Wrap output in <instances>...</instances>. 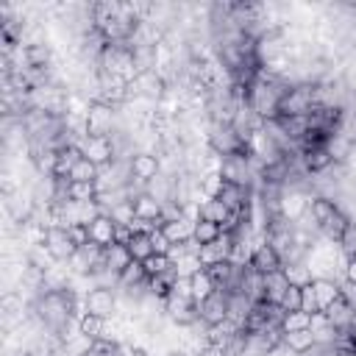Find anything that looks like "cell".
Returning a JSON list of instances; mask_svg holds the SVG:
<instances>
[{
	"instance_id": "cell-1",
	"label": "cell",
	"mask_w": 356,
	"mask_h": 356,
	"mask_svg": "<svg viewBox=\"0 0 356 356\" xmlns=\"http://www.w3.org/2000/svg\"><path fill=\"white\" fill-rule=\"evenodd\" d=\"M114 131H120V108L92 100L89 111H86V134L89 136H111Z\"/></svg>"
},
{
	"instance_id": "cell-2",
	"label": "cell",
	"mask_w": 356,
	"mask_h": 356,
	"mask_svg": "<svg viewBox=\"0 0 356 356\" xmlns=\"http://www.w3.org/2000/svg\"><path fill=\"white\" fill-rule=\"evenodd\" d=\"M312 108H314L312 83H295L284 92L278 103V117H309Z\"/></svg>"
},
{
	"instance_id": "cell-3",
	"label": "cell",
	"mask_w": 356,
	"mask_h": 356,
	"mask_svg": "<svg viewBox=\"0 0 356 356\" xmlns=\"http://www.w3.org/2000/svg\"><path fill=\"white\" fill-rule=\"evenodd\" d=\"M83 309H86V314L111 320L120 309V295L114 289H106V286H92L83 298Z\"/></svg>"
},
{
	"instance_id": "cell-4",
	"label": "cell",
	"mask_w": 356,
	"mask_h": 356,
	"mask_svg": "<svg viewBox=\"0 0 356 356\" xmlns=\"http://www.w3.org/2000/svg\"><path fill=\"white\" fill-rule=\"evenodd\" d=\"M78 147H81V156L89 159L97 167H106V164H111L117 159V150H114V139L111 136H89L86 134L78 142Z\"/></svg>"
},
{
	"instance_id": "cell-5",
	"label": "cell",
	"mask_w": 356,
	"mask_h": 356,
	"mask_svg": "<svg viewBox=\"0 0 356 356\" xmlns=\"http://www.w3.org/2000/svg\"><path fill=\"white\" fill-rule=\"evenodd\" d=\"M128 167H131V181H139V184H150L153 178L161 175V159L150 150H136L131 159H128Z\"/></svg>"
},
{
	"instance_id": "cell-6",
	"label": "cell",
	"mask_w": 356,
	"mask_h": 356,
	"mask_svg": "<svg viewBox=\"0 0 356 356\" xmlns=\"http://www.w3.org/2000/svg\"><path fill=\"white\" fill-rule=\"evenodd\" d=\"M197 320L209 328V325H217L222 320H228V292L217 289L211 292L206 300L197 303Z\"/></svg>"
},
{
	"instance_id": "cell-7",
	"label": "cell",
	"mask_w": 356,
	"mask_h": 356,
	"mask_svg": "<svg viewBox=\"0 0 356 356\" xmlns=\"http://www.w3.org/2000/svg\"><path fill=\"white\" fill-rule=\"evenodd\" d=\"M44 248L50 250V256H53L58 264L70 261V259L75 256V250H78V248L72 245L67 228H47V234H44Z\"/></svg>"
},
{
	"instance_id": "cell-8",
	"label": "cell",
	"mask_w": 356,
	"mask_h": 356,
	"mask_svg": "<svg viewBox=\"0 0 356 356\" xmlns=\"http://www.w3.org/2000/svg\"><path fill=\"white\" fill-rule=\"evenodd\" d=\"M309 200H312V195L303 189H284L281 192V217H286L289 222H298L309 211Z\"/></svg>"
},
{
	"instance_id": "cell-9",
	"label": "cell",
	"mask_w": 356,
	"mask_h": 356,
	"mask_svg": "<svg viewBox=\"0 0 356 356\" xmlns=\"http://www.w3.org/2000/svg\"><path fill=\"white\" fill-rule=\"evenodd\" d=\"M231 248H234V236L231 234H220V239H214L211 245H203L197 250V259L203 267L220 264V261H231Z\"/></svg>"
},
{
	"instance_id": "cell-10",
	"label": "cell",
	"mask_w": 356,
	"mask_h": 356,
	"mask_svg": "<svg viewBox=\"0 0 356 356\" xmlns=\"http://www.w3.org/2000/svg\"><path fill=\"white\" fill-rule=\"evenodd\" d=\"M86 228H89V242L100 245L103 250L111 248V245H117V222L108 214H97Z\"/></svg>"
},
{
	"instance_id": "cell-11",
	"label": "cell",
	"mask_w": 356,
	"mask_h": 356,
	"mask_svg": "<svg viewBox=\"0 0 356 356\" xmlns=\"http://www.w3.org/2000/svg\"><path fill=\"white\" fill-rule=\"evenodd\" d=\"M131 203H134V217H136V220L150 222V225H159V220H161V209H164L161 200H156L150 192H142V195H136Z\"/></svg>"
},
{
	"instance_id": "cell-12",
	"label": "cell",
	"mask_w": 356,
	"mask_h": 356,
	"mask_svg": "<svg viewBox=\"0 0 356 356\" xmlns=\"http://www.w3.org/2000/svg\"><path fill=\"white\" fill-rule=\"evenodd\" d=\"M250 267H253L256 273H261V275H270V273L281 270V256H278L267 242H259V245L253 248V253H250Z\"/></svg>"
},
{
	"instance_id": "cell-13",
	"label": "cell",
	"mask_w": 356,
	"mask_h": 356,
	"mask_svg": "<svg viewBox=\"0 0 356 356\" xmlns=\"http://www.w3.org/2000/svg\"><path fill=\"white\" fill-rule=\"evenodd\" d=\"M236 292L248 295L253 303H261V300H264V275L256 273L250 264H245V267H242V278H239V289H236Z\"/></svg>"
},
{
	"instance_id": "cell-14",
	"label": "cell",
	"mask_w": 356,
	"mask_h": 356,
	"mask_svg": "<svg viewBox=\"0 0 356 356\" xmlns=\"http://www.w3.org/2000/svg\"><path fill=\"white\" fill-rule=\"evenodd\" d=\"M353 314H356V306H350L342 295L325 309V317H328V323L337 328V331H345L348 325H350V320H353Z\"/></svg>"
},
{
	"instance_id": "cell-15",
	"label": "cell",
	"mask_w": 356,
	"mask_h": 356,
	"mask_svg": "<svg viewBox=\"0 0 356 356\" xmlns=\"http://www.w3.org/2000/svg\"><path fill=\"white\" fill-rule=\"evenodd\" d=\"M303 167H306L309 175H320V172H325L328 167H334V159L328 156L325 145L309 147V150H303Z\"/></svg>"
},
{
	"instance_id": "cell-16",
	"label": "cell",
	"mask_w": 356,
	"mask_h": 356,
	"mask_svg": "<svg viewBox=\"0 0 356 356\" xmlns=\"http://www.w3.org/2000/svg\"><path fill=\"white\" fill-rule=\"evenodd\" d=\"M337 211H339V206H337V200H331V197L314 195V197L309 200V214H312V220L317 222V231H320V225H325Z\"/></svg>"
},
{
	"instance_id": "cell-17",
	"label": "cell",
	"mask_w": 356,
	"mask_h": 356,
	"mask_svg": "<svg viewBox=\"0 0 356 356\" xmlns=\"http://www.w3.org/2000/svg\"><path fill=\"white\" fill-rule=\"evenodd\" d=\"M312 286H314V298H317L320 312H325V309L342 295V289H339V284H337L334 278H314Z\"/></svg>"
},
{
	"instance_id": "cell-18",
	"label": "cell",
	"mask_w": 356,
	"mask_h": 356,
	"mask_svg": "<svg viewBox=\"0 0 356 356\" xmlns=\"http://www.w3.org/2000/svg\"><path fill=\"white\" fill-rule=\"evenodd\" d=\"M286 289H289V278L284 275V270H275V273L264 275V300L281 303V298H284Z\"/></svg>"
},
{
	"instance_id": "cell-19",
	"label": "cell",
	"mask_w": 356,
	"mask_h": 356,
	"mask_svg": "<svg viewBox=\"0 0 356 356\" xmlns=\"http://www.w3.org/2000/svg\"><path fill=\"white\" fill-rule=\"evenodd\" d=\"M161 231H164V236L170 239V245H178V242L192 239V234H195V222H192V220H186V217H181V220L164 222V225H161Z\"/></svg>"
},
{
	"instance_id": "cell-20",
	"label": "cell",
	"mask_w": 356,
	"mask_h": 356,
	"mask_svg": "<svg viewBox=\"0 0 356 356\" xmlns=\"http://www.w3.org/2000/svg\"><path fill=\"white\" fill-rule=\"evenodd\" d=\"M250 309H253V300H250L248 295H242V292H228V320H231V323H236V325L242 328V323H245V317H248Z\"/></svg>"
},
{
	"instance_id": "cell-21",
	"label": "cell",
	"mask_w": 356,
	"mask_h": 356,
	"mask_svg": "<svg viewBox=\"0 0 356 356\" xmlns=\"http://www.w3.org/2000/svg\"><path fill=\"white\" fill-rule=\"evenodd\" d=\"M189 292H192V300L200 303V300H206L211 292H217V286H214V281H211V275H209L206 270H197L195 275H189Z\"/></svg>"
},
{
	"instance_id": "cell-22",
	"label": "cell",
	"mask_w": 356,
	"mask_h": 356,
	"mask_svg": "<svg viewBox=\"0 0 356 356\" xmlns=\"http://www.w3.org/2000/svg\"><path fill=\"white\" fill-rule=\"evenodd\" d=\"M317 345V339H314V334H312V328H306V331H289V334H284V348H289L292 353H306V350H312Z\"/></svg>"
},
{
	"instance_id": "cell-23",
	"label": "cell",
	"mask_w": 356,
	"mask_h": 356,
	"mask_svg": "<svg viewBox=\"0 0 356 356\" xmlns=\"http://www.w3.org/2000/svg\"><path fill=\"white\" fill-rule=\"evenodd\" d=\"M128 253H131V259L134 261H147L150 256H153V242H150V231L147 234H134L131 239H128Z\"/></svg>"
},
{
	"instance_id": "cell-24",
	"label": "cell",
	"mask_w": 356,
	"mask_h": 356,
	"mask_svg": "<svg viewBox=\"0 0 356 356\" xmlns=\"http://www.w3.org/2000/svg\"><path fill=\"white\" fill-rule=\"evenodd\" d=\"M103 261H106V267H108V270L122 273L134 259H131V253H128V248H125V245H111V248H106V250H103Z\"/></svg>"
},
{
	"instance_id": "cell-25",
	"label": "cell",
	"mask_w": 356,
	"mask_h": 356,
	"mask_svg": "<svg viewBox=\"0 0 356 356\" xmlns=\"http://www.w3.org/2000/svg\"><path fill=\"white\" fill-rule=\"evenodd\" d=\"M147 284V273L142 261H131L122 273H120V289H131V286H142Z\"/></svg>"
},
{
	"instance_id": "cell-26",
	"label": "cell",
	"mask_w": 356,
	"mask_h": 356,
	"mask_svg": "<svg viewBox=\"0 0 356 356\" xmlns=\"http://www.w3.org/2000/svg\"><path fill=\"white\" fill-rule=\"evenodd\" d=\"M97 172H100V167L81 156L78 164H75L72 172H70V181H75V184H95V181H97Z\"/></svg>"
},
{
	"instance_id": "cell-27",
	"label": "cell",
	"mask_w": 356,
	"mask_h": 356,
	"mask_svg": "<svg viewBox=\"0 0 356 356\" xmlns=\"http://www.w3.org/2000/svg\"><path fill=\"white\" fill-rule=\"evenodd\" d=\"M220 234H222V231H220V225H217V222H211V220H203V217H200V220L195 222V234H192V239L203 248V245H211L214 239H220Z\"/></svg>"
},
{
	"instance_id": "cell-28",
	"label": "cell",
	"mask_w": 356,
	"mask_h": 356,
	"mask_svg": "<svg viewBox=\"0 0 356 356\" xmlns=\"http://www.w3.org/2000/svg\"><path fill=\"white\" fill-rule=\"evenodd\" d=\"M78 328H81V334H86L89 339H103V334H106V320H103V317H95V314H81V317H78Z\"/></svg>"
},
{
	"instance_id": "cell-29",
	"label": "cell",
	"mask_w": 356,
	"mask_h": 356,
	"mask_svg": "<svg viewBox=\"0 0 356 356\" xmlns=\"http://www.w3.org/2000/svg\"><path fill=\"white\" fill-rule=\"evenodd\" d=\"M281 270H284V275L289 278V284H295V286H306V284L314 281L312 273H309V267H306V259H303V261H295V264H284Z\"/></svg>"
},
{
	"instance_id": "cell-30",
	"label": "cell",
	"mask_w": 356,
	"mask_h": 356,
	"mask_svg": "<svg viewBox=\"0 0 356 356\" xmlns=\"http://www.w3.org/2000/svg\"><path fill=\"white\" fill-rule=\"evenodd\" d=\"M312 328V314L306 312H286L284 320H281V331L289 334V331H306Z\"/></svg>"
},
{
	"instance_id": "cell-31",
	"label": "cell",
	"mask_w": 356,
	"mask_h": 356,
	"mask_svg": "<svg viewBox=\"0 0 356 356\" xmlns=\"http://www.w3.org/2000/svg\"><path fill=\"white\" fill-rule=\"evenodd\" d=\"M145 264V273H147V278H153V275H164V273H170L172 270V259L170 256H159V253H153L147 261H142Z\"/></svg>"
},
{
	"instance_id": "cell-32",
	"label": "cell",
	"mask_w": 356,
	"mask_h": 356,
	"mask_svg": "<svg viewBox=\"0 0 356 356\" xmlns=\"http://www.w3.org/2000/svg\"><path fill=\"white\" fill-rule=\"evenodd\" d=\"M86 356H120V342H111V339H95Z\"/></svg>"
},
{
	"instance_id": "cell-33",
	"label": "cell",
	"mask_w": 356,
	"mask_h": 356,
	"mask_svg": "<svg viewBox=\"0 0 356 356\" xmlns=\"http://www.w3.org/2000/svg\"><path fill=\"white\" fill-rule=\"evenodd\" d=\"M278 306H281L284 312H300V286L289 284V289L284 292V298H281Z\"/></svg>"
},
{
	"instance_id": "cell-34",
	"label": "cell",
	"mask_w": 356,
	"mask_h": 356,
	"mask_svg": "<svg viewBox=\"0 0 356 356\" xmlns=\"http://www.w3.org/2000/svg\"><path fill=\"white\" fill-rule=\"evenodd\" d=\"M300 312H306V314H314V312H320V306H317V298H314V286H312V284L300 286Z\"/></svg>"
},
{
	"instance_id": "cell-35",
	"label": "cell",
	"mask_w": 356,
	"mask_h": 356,
	"mask_svg": "<svg viewBox=\"0 0 356 356\" xmlns=\"http://www.w3.org/2000/svg\"><path fill=\"white\" fill-rule=\"evenodd\" d=\"M339 248H342V253L350 259V256H356V222H350L348 228H345V234H342V239H339Z\"/></svg>"
},
{
	"instance_id": "cell-36",
	"label": "cell",
	"mask_w": 356,
	"mask_h": 356,
	"mask_svg": "<svg viewBox=\"0 0 356 356\" xmlns=\"http://www.w3.org/2000/svg\"><path fill=\"white\" fill-rule=\"evenodd\" d=\"M150 242H153V253H159V256H167V253H170V248H172V245H170V239L164 236V231H161L159 225L150 231Z\"/></svg>"
},
{
	"instance_id": "cell-37",
	"label": "cell",
	"mask_w": 356,
	"mask_h": 356,
	"mask_svg": "<svg viewBox=\"0 0 356 356\" xmlns=\"http://www.w3.org/2000/svg\"><path fill=\"white\" fill-rule=\"evenodd\" d=\"M67 234H70V239H72L75 248H81V245L89 242V228H86V225H70Z\"/></svg>"
},
{
	"instance_id": "cell-38",
	"label": "cell",
	"mask_w": 356,
	"mask_h": 356,
	"mask_svg": "<svg viewBox=\"0 0 356 356\" xmlns=\"http://www.w3.org/2000/svg\"><path fill=\"white\" fill-rule=\"evenodd\" d=\"M120 356H147V350L131 342H120Z\"/></svg>"
},
{
	"instance_id": "cell-39",
	"label": "cell",
	"mask_w": 356,
	"mask_h": 356,
	"mask_svg": "<svg viewBox=\"0 0 356 356\" xmlns=\"http://www.w3.org/2000/svg\"><path fill=\"white\" fill-rule=\"evenodd\" d=\"M342 273H345V281H348V284H356V256H350V259L345 261Z\"/></svg>"
},
{
	"instance_id": "cell-40",
	"label": "cell",
	"mask_w": 356,
	"mask_h": 356,
	"mask_svg": "<svg viewBox=\"0 0 356 356\" xmlns=\"http://www.w3.org/2000/svg\"><path fill=\"white\" fill-rule=\"evenodd\" d=\"M195 356H225V350H222L220 345H209V342H206Z\"/></svg>"
},
{
	"instance_id": "cell-41",
	"label": "cell",
	"mask_w": 356,
	"mask_h": 356,
	"mask_svg": "<svg viewBox=\"0 0 356 356\" xmlns=\"http://www.w3.org/2000/svg\"><path fill=\"white\" fill-rule=\"evenodd\" d=\"M161 356H189L186 350H181V348H170V350H164Z\"/></svg>"
}]
</instances>
